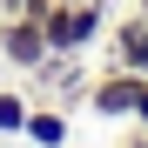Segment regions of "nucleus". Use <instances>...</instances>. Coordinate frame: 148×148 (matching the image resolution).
Masks as SVG:
<instances>
[{
	"label": "nucleus",
	"instance_id": "5",
	"mask_svg": "<svg viewBox=\"0 0 148 148\" xmlns=\"http://www.w3.org/2000/svg\"><path fill=\"white\" fill-rule=\"evenodd\" d=\"M20 135H27L34 148H61V141H67V114H61V108H34Z\"/></svg>",
	"mask_w": 148,
	"mask_h": 148
},
{
	"label": "nucleus",
	"instance_id": "7",
	"mask_svg": "<svg viewBox=\"0 0 148 148\" xmlns=\"http://www.w3.org/2000/svg\"><path fill=\"white\" fill-rule=\"evenodd\" d=\"M0 7H7V14H40L47 0H0Z\"/></svg>",
	"mask_w": 148,
	"mask_h": 148
},
{
	"label": "nucleus",
	"instance_id": "2",
	"mask_svg": "<svg viewBox=\"0 0 148 148\" xmlns=\"http://www.w3.org/2000/svg\"><path fill=\"white\" fill-rule=\"evenodd\" d=\"M0 61L14 74H34L47 61V34H40V14H7L0 20Z\"/></svg>",
	"mask_w": 148,
	"mask_h": 148
},
{
	"label": "nucleus",
	"instance_id": "8",
	"mask_svg": "<svg viewBox=\"0 0 148 148\" xmlns=\"http://www.w3.org/2000/svg\"><path fill=\"white\" fill-rule=\"evenodd\" d=\"M135 74H141V81H148V54H141V67H135Z\"/></svg>",
	"mask_w": 148,
	"mask_h": 148
},
{
	"label": "nucleus",
	"instance_id": "9",
	"mask_svg": "<svg viewBox=\"0 0 148 148\" xmlns=\"http://www.w3.org/2000/svg\"><path fill=\"white\" fill-rule=\"evenodd\" d=\"M135 14H148V0H135Z\"/></svg>",
	"mask_w": 148,
	"mask_h": 148
},
{
	"label": "nucleus",
	"instance_id": "4",
	"mask_svg": "<svg viewBox=\"0 0 148 148\" xmlns=\"http://www.w3.org/2000/svg\"><path fill=\"white\" fill-rule=\"evenodd\" d=\"M141 54H148V14H128L114 27V47H108V67H141Z\"/></svg>",
	"mask_w": 148,
	"mask_h": 148
},
{
	"label": "nucleus",
	"instance_id": "6",
	"mask_svg": "<svg viewBox=\"0 0 148 148\" xmlns=\"http://www.w3.org/2000/svg\"><path fill=\"white\" fill-rule=\"evenodd\" d=\"M27 114H34V108H27V94H14V88L0 94V135H20V128H27Z\"/></svg>",
	"mask_w": 148,
	"mask_h": 148
},
{
	"label": "nucleus",
	"instance_id": "1",
	"mask_svg": "<svg viewBox=\"0 0 148 148\" xmlns=\"http://www.w3.org/2000/svg\"><path fill=\"white\" fill-rule=\"evenodd\" d=\"M108 27V0H47L40 7V34L47 54H88Z\"/></svg>",
	"mask_w": 148,
	"mask_h": 148
},
{
	"label": "nucleus",
	"instance_id": "3",
	"mask_svg": "<svg viewBox=\"0 0 148 148\" xmlns=\"http://www.w3.org/2000/svg\"><path fill=\"white\" fill-rule=\"evenodd\" d=\"M141 74L135 67H108L101 81H88V108L101 114V121H135V101H141Z\"/></svg>",
	"mask_w": 148,
	"mask_h": 148
}]
</instances>
